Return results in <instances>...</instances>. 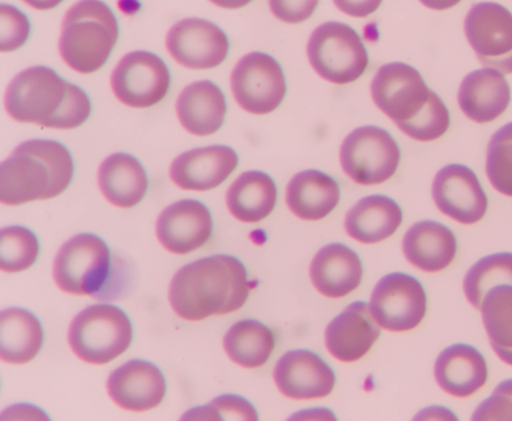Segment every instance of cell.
<instances>
[{"mask_svg":"<svg viewBox=\"0 0 512 421\" xmlns=\"http://www.w3.org/2000/svg\"><path fill=\"white\" fill-rule=\"evenodd\" d=\"M0 18L1 51L10 52L21 47L30 33L26 15L12 5L1 4Z\"/></svg>","mask_w":512,"mask_h":421,"instance_id":"37","label":"cell"},{"mask_svg":"<svg viewBox=\"0 0 512 421\" xmlns=\"http://www.w3.org/2000/svg\"><path fill=\"white\" fill-rule=\"evenodd\" d=\"M370 308L382 328L394 332L408 331L418 326L425 316L426 293L413 276L390 273L375 286Z\"/></svg>","mask_w":512,"mask_h":421,"instance_id":"13","label":"cell"},{"mask_svg":"<svg viewBox=\"0 0 512 421\" xmlns=\"http://www.w3.org/2000/svg\"><path fill=\"white\" fill-rule=\"evenodd\" d=\"M400 162V149L388 131L362 126L343 140L340 163L343 171L361 185H376L390 179Z\"/></svg>","mask_w":512,"mask_h":421,"instance_id":"9","label":"cell"},{"mask_svg":"<svg viewBox=\"0 0 512 421\" xmlns=\"http://www.w3.org/2000/svg\"><path fill=\"white\" fill-rule=\"evenodd\" d=\"M317 3V1H270L269 6L279 19L298 23L311 16Z\"/></svg>","mask_w":512,"mask_h":421,"instance_id":"39","label":"cell"},{"mask_svg":"<svg viewBox=\"0 0 512 421\" xmlns=\"http://www.w3.org/2000/svg\"><path fill=\"white\" fill-rule=\"evenodd\" d=\"M309 272L314 287L321 294L341 298L359 286L363 267L351 248L342 243H330L317 252Z\"/></svg>","mask_w":512,"mask_h":421,"instance_id":"22","label":"cell"},{"mask_svg":"<svg viewBox=\"0 0 512 421\" xmlns=\"http://www.w3.org/2000/svg\"><path fill=\"white\" fill-rule=\"evenodd\" d=\"M170 72L165 62L149 51L124 55L111 74L116 98L134 108H148L160 102L170 87Z\"/></svg>","mask_w":512,"mask_h":421,"instance_id":"12","label":"cell"},{"mask_svg":"<svg viewBox=\"0 0 512 421\" xmlns=\"http://www.w3.org/2000/svg\"><path fill=\"white\" fill-rule=\"evenodd\" d=\"M106 386L117 406L133 412L157 407L166 394V380L160 368L142 359L130 360L115 369Z\"/></svg>","mask_w":512,"mask_h":421,"instance_id":"17","label":"cell"},{"mask_svg":"<svg viewBox=\"0 0 512 421\" xmlns=\"http://www.w3.org/2000/svg\"><path fill=\"white\" fill-rule=\"evenodd\" d=\"M230 82L238 105L257 115L274 111L286 93L280 64L263 52H251L242 57L231 73Z\"/></svg>","mask_w":512,"mask_h":421,"instance_id":"10","label":"cell"},{"mask_svg":"<svg viewBox=\"0 0 512 421\" xmlns=\"http://www.w3.org/2000/svg\"><path fill=\"white\" fill-rule=\"evenodd\" d=\"M432 197L442 213L466 225L480 221L488 207L487 196L476 174L462 164H449L437 172Z\"/></svg>","mask_w":512,"mask_h":421,"instance_id":"15","label":"cell"},{"mask_svg":"<svg viewBox=\"0 0 512 421\" xmlns=\"http://www.w3.org/2000/svg\"><path fill=\"white\" fill-rule=\"evenodd\" d=\"M468 42L480 63L500 73H512V14L494 2L474 4L464 20Z\"/></svg>","mask_w":512,"mask_h":421,"instance_id":"11","label":"cell"},{"mask_svg":"<svg viewBox=\"0 0 512 421\" xmlns=\"http://www.w3.org/2000/svg\"><path fill=\"white\" fill-rule=\"evenodd\" d=\"M185 420H257L255 408L243 397L233 394L221 395L210 404L189 410Z\"/></svg>","mask_w":512,"mask_h":421,"instance_id":"36","label":"cell"},{"mask_svg":"<svg viewBox=\"0 0 512 421\" xmlns=\"http://www.w3.org/2000/svg\"><path fill=\"white\" fill-rule=\"evenodd\" d=\"M73 174L72 156L62 143L22 142L0 165V201L15 206L54 198L69 186Z\"/></svg>","mask_w":512,"mask_h":421,"instance_id":"4","label":"cell"},{"mask_svg":"<svg viewBox=\"0 0 512 421\" xmlns=\"http://www.w3.org/2000/svg\"><path fill=\"white\" fill-rule=\"evenodd\" d=\"M133 337L127 314L111 304L86 307L72 320L68 342L74 354L90 364H106L123 354Z\"/></svg>","mask_w":512,"mask_h":421,"instance_id":"7","label":"cell"},{"mask_svg":"<svg viewBox=\"0 0 512 421\" xmlns=\"http://www.w3.org/2000/svg\"><path fill=\"white\" fill-rule=\"evenodd\" d=\"M39 241L33 231L24 226H9L0 232V268L7 273L21 272L31 267L39 255Z\"/></svg>","mask_w":512,"mask_h":421,"instance_id":"34","label":"cell"},{"mask_svg":"<svg viewBox=\"0 0 512 421\" xmlns=\"http://www.w3.org/2000/svg\"><path fill=\"white\" fill-rule=\"evenodd\" d=\"M416 418L420 419H441V420H457V417L448 409L443 407H430L423 410Z\"/></svg>","mask_w":512,"mask_h":421,"instance_id":"41","label":"cell"},{"mask_svg":"<svg viewBox=\"0 0 512 421\" xmlns=\"http://www.w3.org/2000/svg\"><path fill=\"white\" fill-rule=\"evenodd\" d=\"M97 181L107 201L125 209L138 204L148 189L144 167L137 158L124 152L114 153L101 163Z\"/></svg>","mask_w":512,"mask_h":421,"instance_id":"26","label":"cell"},{"mask_svg":"<svg viewBox=\"0 0 512 421\" xmlns=\"http://www.w3.org/2000/svg\"><path fill=\"white\" fill-rule=\"evenodd\" d=\"M307 55L318 75L335 84L355 81L368 65V54L357 32L335 21L321 24L313 31Z\"/></svg>","mask_w":512,"mask_h":421,"instance_id":"8","label":"cell"},{"mask_svg":"<svg viewBox=\"0 0 512 421\" xmlns=\"http://www.w3.org/2000/svg\"><path fill=\"white\" fill-rule=\"evenodd\" d=\"M434 376L442 390L463 398L473 395L485 385L488 367L485 358L474 346L457 343L439 354Z\"/></svg>","mask_w":512,"mask_h":421,"instance_id":"21","label":"cell"},{"mask_svg":"<svg viewBox=\"0 0 512 421\" xmlns=\"http://www.w3.org/2000/svg\"><path fill=\"white\" fill-rule=\"evenodd\" d=\"M371 96L376 106L415 140L438 139L449 128L444 102L411 65L393 62L381 66L371 82Z\"/></svg>","mask_w":512,"mask_h":421,"instance_id":"2","label":"cell"},{"mask_svg":"<svg viewBox=\"0 0 512 421\" xmlns=\"http://www.w3.org/2000/svg\"><path fill=\"white\" fill-rule=\"evenodd\" d=\"M402 218V210L393 199L376 194L355 203L346 214L344 226L350 237L371 244L393 235Z\"/></svg>","mask_w":512,"mask_h":421,"instance_id":"28","label":"cell"},{"mask_svg":"<svg viewBox=\"0 0 512 421\" xmlns=\"http://www.w3.org/2000/svg\"><path fill=\"white\" fill-rule=\"evenodd\" d=\"M273 376L279 391L297 400L329 395L336 380L332 368L319 355L307 349L290 350L282 355Z\"/></svg>","mask_w":512,"mask_h":421,"instance_id":"18","label":"cell"},{"mask_svg":"<svg viewBox=\"0 0 512 421\" xmlns=\"http://www.w3.org/2000/svg\"><path fill=\"white\" fill-rule=\"evenodd\" d=\"M227 106L222 90L212 81H196L186 86L176 101L182 127L196 136H207L220 129Z\"/></svg>","mask_w":512,"mask_h":421,"instance_id":"25","label":"cell"},{"mask_svg":"<svg viewBox=\"0 0 512 421\" xmlns=\"http://www.w3.org/2000/svg\"><path fill=\"white\" fill-rule=\"evenodd\" d=\"M277 201L274 180L262 171L252 170L240 174L226 193L230 213L238 220L254 223L266 218Z\"/></svg>","mask_w":512,"mask_h":421,"instance_id":"30","label":"cell"},{"mask_svg":"<svg viewBox=\"0 0 512 421\" xmlns=\"http://www.w3.org/2000/svg\"><path fill=\"white\" fill-rule=\"evenodd\" d=\"M336 5L343 10V12L353 16H366L373 12L380 4L379 1L368 2H351V1H336Z\"/></svg>","mask_w":512,"mask_h":421,"instance_id":"40","label":"cell"},{"mask_svg":"<svg viewBox=\"0 0 512 421\" xmlns=\"http://www.w3.org/2000/svg\"><path fill=\"white\" fill-rule=\"evenodd\" d=\"M247 275L244 264L231 255L198 259L173 276L168 290L170 306L188 321L234 312L248 299Z\"/></svg>","mask_w":512,"mask_h":421,"instance_id":"1","label":"cell"},{"mask_svg":"<svg viewBox=\"0 0 512 421\" xmlns=\"http://www.w3.org/2000/svg\"><path fill=\"white\" fill-rule=\"evenodd\" d=\"M486 174L498 192L512 197V122L499 128L491 137Z\"/></svg>","mask_w":512,"mask_h":421,"instance_id":"35","label":"cell"},{"mask_svg":"<svg viewBox=\"0 0 512 421\" xmlns=\"http://www.w3.org/2000/svg\"><path fill=\"white\" fill-rule=\"evenodd\" d=\"M402 250L413 266L434 273L452 263L457 252V241L454 233L444 224L423 220L407 230Z\"/></svg>","mask_w":512,"mask_h":421,"instance_id":"24","label":"cell"},{"mask_svg":"<svg viewBox=\"0 0 512 421\" xmlns=\"http://www.w3.org/2000/svg\"><path fill=\"white\" fill-rule=\"evenodd\" d=\"M480 310L492 349L503 362L512 365V285L491 288Z\"/></svg>","mask_w":512,"mask_h":421,"instance_id":"32","label":"cell"},{"mask_svg":"<svg viewBox=\"0 0 512 421\" xmlns=\"http://www.w3.org/2000/svg\"><path fill=\"white\" fill-rule=\"evenodd\" d=\"M512 285V253L500 252L478 260L466 273L464 294L471 305L480 309L485 294L498 285Z\"/></svg>","mask_w":512,"mask_h":421,"instance_id":"33","label":"cell"},{"mask_svg":"<svg viewBox=\"0 0 512 421\" xmlns=\"http://www.w3.org/2000/svg\"><path fill=\"white\" fill-rule=\"evenodd\" d=\"M166 48L180 65L191 69H209L227 57L229 41L224 31L211 21L185 18L167 33Z\"/></svg>","mask_w":512,"mask_h":421,"instance_id":"14","label":"cell"},{"mask_svg":"<svg viewBox=\"0 0 512 421\" xmlns=\"http://www.w3.org/2000/svg\"><path fill=\"white\" fill-rule=\"evenodd\" d=\"M4 103L8 115L18 122L63 130L79 127L91 113L86 92L47 66L17 74L7 87Z\"/></svg>","mask_w":512,"mask_h":421,"instance_id":"3","label":"cell"},{"mask_svg":"<svg viewBox=\"0 0 512 421\" xmlns=\"http://www.w3.org/2000/svg\"><path fill=\"white\" fill-rule=\"evenodd\" d=\"M510 87L504 76L493 69L475 70L464 77L458 91L462 112L477 123L498 118L510 102Z\"/></svg>","mask_w":512,"mask_h":421,"instance_id":"23","label":"cell"},{"mask_svg":"<svg viewBox=\"0 0 512 421\" xmlns=\"http://www.w3.org/2000/svg\"><path fill=\"white\" fill-rule=\"evenodd\" d=\"M340 188L335 179L310 169L295 174L286 189V203L300 219L320 220L337 206Z\"/></svg>","mask_w":512,"mask_h":421,"instance_id":"27","label":"cell"},{"mask_svg":"<svg viewBox=\"0 0 512 421\" xmlns=\"http://www.w3.org/2000/svg\"><path fill=\"white\" fill-rule=\"evenodd\" d=\"M472 420H512V379L499 383L471 416Z\"/></svg>","mask_w":512,"mask_h":421,"instance_id":"38","label":"cell"},{"mask_svg":"<svg viewBox=\"0 0 512 421\" xmlns=\"http://www.w3.org/2000/svg\"><path fill=\"white\" fill-rule=\"evenodd\" d=\"M223 346L234 363L245 368H257L270 358L275 347V336L262 322L245 319L229 328Z\"/></svg>","mask_w":512,"mask_h":421,"instance_id":"31","label":"cell"},{"mask_svg":"<svg viewBox=\"0 0 512 421\" xmlns=\"http://www.w3.org/2000/svg\"><path fill=\"white\" fill-rule=\"evenodd\" d=\"M44 332L40 320L29 310L10 307L0 314V358L9 364L31 361L41 350Z\"/></svg>","mask_w":512,"mask_h":421,"instance_id":"29","label":"cell"},{"mask_svg":"<svg viewBox=\"0 0 512 421\" xmlns=\"http://www.w3.org/2000/svg\"><path fill=\"white\" fill-rule=\"evenodd\" d=\"M107 243L91 233L77 234L59 249L53 264V278L60 290L74 295H89L112 300L121 284L113 269Z\"/></svg>","mask_w":512,"mask_h":421,"instance_id":"6","label":"cell"},{"mask_svg":"<svg viewBox=\"0 0 512 421\" xmlns=\"http://www.w3.org/2000/svg\"><path fill=\"white\" fill-rule=\"evenodd\" d=\"M209 209L195 199H183L166 207L156 222V235L169 252L183 255L202 247L211 237Z\"/></svg>","mask_w":512,"mask_h":421,"instance_id":"16","label":"cell"},{"mask_svg":"<svg viewBox=\"0 0 512 421\" xmlns=\"http://www.w3.org/2000/svg\"><path fill=\"white\" fill-rule=\"evenodd\" d=\"M116 16L102 1H80L66 12L59 39L63 61L81 74L100 69L118 39Z\"/></svg>","mask_w":512,"mask_h":421,"instance_id":"5","label":"cell"},{"mask_svg":"<svg viewBox=\"0 0 512 421\" xmlns=\"http://www.w3.org/2000/svg\"><path fill=\"white\" fill-rule=\"evenodd\" d=\"M238 161L236 151L226 145L194 148L174 159L169 176L181 189L206 191L222 184Z\"/></svg>","mask_w":512,"mask_h":421,"instance_id":"19","label":"cell"},{"mask_svg":"<svg viewBox=\"0 0 512 421\" xmlns=\"http://www.w3.org/2000/svg\"><path fill=\"white\" fill-rule=\"evenodd\" d=\"M380 335L370 305L356 301L347 306L326 327L325 345L338 360L354 362L362 358Z\"/></svg>","mask_w":512,"mask_h":421,"instance_id":"20","label":"cell"}]
</instances>
